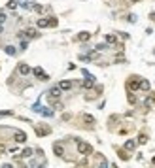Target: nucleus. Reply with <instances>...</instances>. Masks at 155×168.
I'll list each match as a JSON object with an SVG mask.
<instances>
[{"instance_id":"9b49d317","label":"nucleus","mask_w":155,"mask_h":168,"mask_svg":"<svg viewBox=\"0 0 155 168\" xmlns=\"http://www.w3.org/2000/svg\"><path fill=\"white\" fill-rule=\"evenodd\" d=\"M4 51H6V55H10V57H15V55H17V47H13V45H6Z\"/></svg>"},{"instance_id":"b1692460","label":"nucleus","mask_w":155,"mask_h":168,"mask_svg":"<svg viewBox=\"0 0 155 168\" xmlns=\"http://www.w3.org/2000/svg\"><path fill=\"white\" fill-rule=\"evenodd\" d=\"M48 19H49V27H53V28H55L57 25H59V21H57L55 17H48Z\"/></svg>"},{"instance_id":"c85d7f7f","label":"nucleus","mask_w":155,"mask_h":168,"mask_svg":"<svg viewBox=\"0 0 155 168\" xmlns=\"http://www.w3.org/2000/svg\"><path fill=\"white\" fill-rule=\"evenodd\" d=\"M119 157H121L123 161H127V159H129V155H127V153H125V151H123V149H119Z\"/></svg>"},{"instance_id":"4be33fe9","label":"nucleus","mask_w":155,"mask_h":168,"mask_svg":"<svg viewBox=\"0 0 155 168\" xmlns=\"http://www.w3.org/2000/svg\"><path fill=\"white\" fill-rule=\"evenodd\" d=\"M83 121H85V123H89V125H93V123H95V117L89 115V113H85L83 115Z\"/></svg>"},{"instance_id":"aec40b11","label":"nucleus","mask_w":155,"mask_h":168,"mask_svg":"<svg viewBox=\"0 0 155 168\" xmlns=\"http://www.w3.org/2000/svg\"><path fill=\"white\" fill-rule=\"evenodd\" d=\"M27 47H29V42L21 38V44H19V51H27Z\"/></svg>"},{"instance_id":"423d86ee","label":"nucleus","mask_w":155,"mask_h":168,"mask_svg":"<svg viewBox=\"0 0 155 168\" xmlns=\"http://www.w3.org/2000/svg\"><path fill=\"white\" fill-rule=\"evenodd\" d=\"M48 96H49V100H57L61 96V89H59V85H55V87H51L48 91Z\"/></svg>"},{"instance_id":"f704fd0d","label":"nucleus","mask_w":155,"mask_h":168,"mask_svg":"<svg viewBox=\"0 0 155 168\" xmlns=\"http://www.w3.org/2000/svg\"><path fill=\"white\" fill-rule=\"evenodd\" d=\"M151 162H153V164H155V157H153V159H151Z\"/></svg>"},{"instance_id":"2eb2a0df","label":"nucleus","mask_w":155,"mask_h":168,"mask_svg":"<svg viewBox=\"0 0 155 168\" xmlns=\"http://www.w3.org/2000/svg\"><path fill=\"white\" fill-rule=\"evenodd\" d=\"M106 44H108V45H112V44H117V38H116V34H106Z\"/></svg>"},{"instance_id":"473e14b6","label":"nucleus","mask_w":155,"mask_h":168,"mask_svg":"<svg viewBox=\"0 0 155 168\" xmlns=\"http://www.w3.org/2000/svg\"><path fill=\"white\" fill-rule=\"evenodd\" d=\"M149 19H151V21L155 23V12H151V13H149Z\"/></svg>"},{"instance_id":"f3484780","label":"nucleus","mask_w":155,"mask_h":168,"mask_svg":"<svg viewBox=\"0 0 155 168\" xmlns=\"http://www.w3.org/2000/svg\"><path fill=\"white\" fill-rule=\"evenodd\" d=\"M134 147H136V142H134V140H127V142H125V149H127V151H132Z\"/></svg>"},{"instance_id":"393cba45","label":"nucleus","mask_w":155,"mask_h":168,"mask_svg":"<svg viewBox=\"0 0 155 168\" xmlns=\"http://www.w3.org/2000/svg\"><path fill=\"white\" fill-rule=\"evenodd\" d=\"M6 19H8L6 12H0V25H4V23H6Z\"/></svg>"},{"instance_id":"c756f323","label":"nucleus","mask_w":155,"mask_h":168,"mask_svg":"<svg viewBox=\"0 0 155 168\" xmlns=\"http://www.w3.org/2000/svg\"><path fill=\"white\" fill-rule=\"evenodd\" d=\"M129 102H131V104H136V96H134L132 93L129 95Z\"/></svg>"},{"instance_id":"9d476101","label":"nucleus","mask_w":155,"mask_h":168,"mask_svg":"<svg viewBox=\"0 0 155 168\" xmlns=\"http://www.w3.org/2000/svg\"><path fill=\"white\" fill-rule=\"evenodd\" d=\"M59 89H61V91H70V89H72V81H70V79H63V81L59 83Z\"/></svg>"},{"instance_id":"f03ea898","label":"nucleus","mask_w":155,"mask_h":168,"mask_svg":"<svg viewBox=\"0 0 155 168\" xmlns=\"http://www.w3.org/2000/svg\"><path fill=\"white\" fill-rule=\"evenodd\" d=\"M127 89H129V93H134V91H138V89H140V78L132 76V78L127 81Z\"/></svg>"},{"instance_id":"4468645a","label":"nucleus","mask_w":155,"mask_h":168,"mask_svg":"<svg viewBox=\"0 0 155 168\" xmlns=\"http://www.w3.org/2000/svg\"><path fill=\"white\" fill-rule=\"evenodd\" d=\"M49 27V19H38V28H48Z\"/></svg>"},{"instance_id":"0eeeda50","label":"nucleus","mask_w":155,"mask_h":168,"mask_svg":"<svg viewBox=\"0 0 155 168\" xmlns=\"http://www.w3.org/2000/svg\"><path fill=\"white\" fill-rule=\"evenodd\" d=\"M32 74L36 76V78H40V79H42V81H48V79H49V76H48V74H45V72H44V70H42V68H40V66H36V68L32 70Z\"/></svg>"},{"instance_id":"5701e85b","label":"nucleus","mask_w":155,"mask_h":168,"mask_svg":"<svg viewBox=\"0 0 155 168\" xmlns=\"http://www.w3.org/2000/svg\"><path fill=\"white\" fill-rule=\"evenodd\" d=\"M93 85H95V81H93V79H87V78H85V81H83V87H85V89H91Z\"/></svg>"},{"instance_id":"7ed1b4c3","label":"nucleus","mask_w":155,"mask_h":168,"mask_svg":"<svg viewBox=\"0 0 155 168\" xmlns=\"http://www.w3.org/2000/svg\"><path fill=\"white\" fill-rule=\"evenodd\" d=\"M13 140L17 142V144H25V142H27V134H25L23 130H19V129H13Z\"/></svg>"},{"instance_id":"20e7f679","label":"nucleus","mask_w":155,"mask_h":168,"mask_svg":"<svg viewBox=\"0 0 155 168\" xmlns=\"http://www.w3.org/2000/svg\"><path fill=\"white\" fill-rule=\"evenodd\" d=\"M34 130H36V136H48L51 132V129H49V127H45V125H36Z\"/></svg>"},{"instance_id":"39448f33","label":"nucleus","mask_w":155,"mask_h":168,"mask_svg":"<svg viewBox=\"0 0 155 168\" xmlns=\"http://www.w3.org/2000/svg\"><path fill=\"white\" fill-rule=\"evenodd\" d=\"M53 153L57 157H64V144L63 142H55L53 144Z\"/></svg>"},{"instance_id":"bb28decb","label":"nucleus","mask_w":155,"mask_h":168,"mask_svg":"<svg viewBox=\"0 0 155 168\" xmlns=\"http://www.w3.org/2000/svg\"><path fill=\"white\" fill-rule=\"evenodd\" d=\"M6 115H13V111H12V110H4V111H0V117H6Z\"/></svg>"},{"instance_id":"6ab92c4d","label":"nucleus","mask_w":155,"mask_h":168,"mask_svg":"<svg viewBox=\"0 0 155 168\" xmlns=\"http://www.w3.org/2000/svg\"><path fill=\"white\" fill-rule=\"evenodd\" d=\"M106 49H108V44H97L95 51H97V53H100V51H106Z\"/></svg>"},{"instance_id":"a211bd4d","label":"nucleus","mask_w":155,"mask_h":168,"mask_svg":"<svg viewBox=\"0 0 155 168\" xmlns=\"http://www.w3.org/2000/svg\"><path fill=\"white\" fill-rule=\"evenodd\" d=\"M140 89L142 91H149V81L148 79H142L140 78Z\"/></svg>"},{"instance_id":"ddd939ff","label":"nucleus","mask_w":155,"mask_h":168,"mask_svg":"<svg viewBox=\"0 0 155 168\" xmlns=\"http://www.w3.org/2000/svg\"><path fill=\"white\" fill-rule=\"evenodd\" d=\"M78 40H80V42H89L91 34L89 32H80V34H78Z\"/></svg>"},{"instance_id":"2f4dec72","label":"nucleus","mask_w":155,"mask_h":168,"mask_svg":"<svg viewBox=\"0 0 155 168\" xmlns=\"http://www.w3.org/2000/svg\"><path fill=\"white\" fill-rule=\"evenodd\" d=\"M129 21H131V23H136V15L131 13V15H129Z\"/></svg>"},{"instance_id":"dca6fc26","label":"nucleus","mask_w":155,"mask_h":168,"mask_svg":"<svg viewBox=\"0 0 155 168\" xmlns=\"http://www.w3.org/2000/svg\"><path fill=\"white\" fill-rule=\"evenodd\" d=\"M97 164H99V166H108L106 159H104V157H102L100 153H97Z\"/></svg>"},{"instance_id":"72a5a7b5","label":"nucleus","mask_w":155,"mask_h":168,"mask_svg":"<svg viewBox=\"0 0 155 168\" xmlns=\"http://www.w3.org/2000/svg\"><path fill=\"white\" fill-rule=\"evenodd\" d=\"M4 32V27H2V25H0V34H2Z\"/></svg>"},{"instance_id":"1a4fd4ad","label":"nucleus","mask_w":155,"mask_h":168,"mask_svg":"<svg viewBox=\"0 0 155 168\" xmlns=\"http://www.w3.org/2000/svg\"><path fill=\"white\" fill-rule=\"evenodd\" d=\"M23 34H25V36H27L29 40H32V38H38V36H40V34H38V30H36V28H27Z\"/></svg>"},{"instance_id":"a878e982","label":"nucleus","mask_w":155,"mask_h":168,"mask_svg":"<svg viewBox=\"0 0 155 168\" xmlns=\"http://www.w3.org/2000/svg\"><path fill=\"white\" fill-rule=\"evenodd\" d=\"M146 142H148V136H146V134H140V136H138V144H146Z\"/></svg>"},{"instance_id":"7c9ffc66","label":"nucleus","mask_w":155,"mask_h":168,"mask_svg":"<svg viewBox=\"0 0 155 168\" xmlns=\"http://www.w3.org/2000/svg\"><path fill=\"white\" fill-rule=\"evenodd\" d=\"M8 151V145L6 144H0V153H6Z\"/></svg>"},{"instance_id":"c9c22d12","label":"nucleus","mask_w":155,"mask_h":168,"mask_svg":"<svg viewBox=\"0 0 155 168\" xmlns=\"http://www.w3.org/2000/svg\"><path fill=\"white\" fill-rule=\"evenodd\" d=\"M131 2H138V0H131Z\"/></svg>"},{"instance_id":"f8f14e48","label":"nucleus","mask_w":155,"mask_h":168,"mask_svg":"<svg viewBox=\"0 0 155 168\" xmlns=\"http://www.w3.org/2000/svg\"><path fill=\"white\" fill-rule=\"evenodd\" d=\"M32 153H34V149H30V147H25V149L21 151V157H23V159H30V157H32Z\"/></svg>"},{"instance_id":"412c9836","label":"nucleus","mask_w":155,"mask_h":168,"mask_svg":"<svg viewBox=\"0 0 155 168\" xmlns=\"http://www.w3.org/2000/svg\"><path fill=\"white\" fill-rule=\"evenodd\" d=\"M6 6H8V9H15V8L19 6V2H17V0H10V2L6 4Z\"/></svg>"},{"instance_id":"6e6552de","label":"nucleus","mask_w":155,"mask_h":168,"mask_svg":"<svg viewBox=\"0 0 155 168\" xmlns=\"http://www.w3.org/2000/svg\"><path fill=\"white\" fill-rule=\"evenodd\" d=\"M17 74H21V76L30 74V66L25 64V63H19V64H17Z\"/></svg>"},{"instance_id":"cd10ccee","label":"nucleus","mask_w":155,"mask_h":168,"mask_svg":"<svg viewBox=\"0 0 155 168\" xmlns=\"http://www.w3.org/2000/svg\"><path fill=\"white\" fill-rule=\"evenodd\" d=\"M81 72H83V76H85L87 79H93V81H95V76H93V74H89L87 70H81Z\"/></svg>"},{"instance_id":"f257e3e1","label":"nucleus","mask_w":155,"mask_h":168,"mask_svg":"<svg viewBox=\"0 0 155 168\" xmlns=\"http://www.w3.org/2000/svg\"><path fill=\"white\" fill-rule=\"evenodd\" d=\"M78 142V153L80 155H85V157H89L93 153V147L91 144H87V142H81V140H76Z\"/></svg>"}]
</instances>
